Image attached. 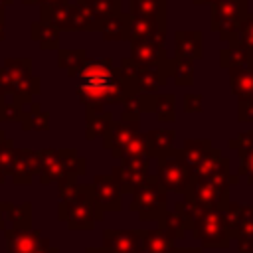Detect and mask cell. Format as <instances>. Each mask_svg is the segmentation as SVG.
<instances>
[{
    "instance_id": "obj_1",
    "label": "cell",
    "mask_w": 253,
    "mask_h": 253,
    "mask_svg": "<svg viewBox=\"0 0 253 253\" xmlns=\"http://www.w3.org/2000/svg\"><path fill=\"white\" fill-rule=\"evenodd\" d=\"M38 172L42 174L43 184L51 180H71L75 174L83 172V160L75 154L73 148H43L38 150Z\"/></svg>"
},
{
    "instance_id": "obj_2",
    "label": "cell",
    "mask_w": 253,
    "mask_h": 253,
    "mask_svg": "<svg viewBox=\"0 0 253 253\" xmlns=\"http://www.w3.org/2000/svg\"><path fill=\"white\" fill-rule=\"evenodd\" d=\"M190 227L194 229V237L200 239L208 247H225L229 245V229L225 217L219 208H204L200 206L198 211L190 219Z\"/></svg>"
},
{
    "instance_id": "obj_3",
    "label": "cell",
    "mask_w": 253,
    "mask_h": 253,
    "mask_svg": "<svg viewBox=\"0 0 253 253\" xmlns=\"http://www.w3.org/2000/svg\"><path fill=\"white\" fill-rule=\"evenodd\" d=\"M30 59H6L4 67H0V89L2 93H14L20 99H28L40 91L38 77L32 75Z\"/></svg>"
},
{
    "instance_id": "obj_4",
    "label": "cell",
    "mask_w": 253,
    "mask_h": 253,
    "mask_svg": "<svg viewBox=\"0 0 253 253\" xmlns=\"http://www.w3.org/2000/svg\"><path fill=\"white\" fill-rule=\"evenodd\" d=\"M156 180L162 184L164 190L186 192L194 180V170L186 162L182 150H168L166 154L158 156V176Z\"/></svg>"
},
{
    "instance_id": "obj_5",
    "label": "cell",
    "mask_w": 253,
    "mask_h": 253,
    "mask_svg": "<svg viewBox=\"0 0 253 253\" xmlns=\"http://www.w3.org/2000/svg\"><path fill=\"white\" fill-rule=\"evenodd\" d=\"M247 16V0H217L211 4V30L223 42H233L241 20Z\"/></svg>"
},
{
    "instance_id": "obj_6",
    "label": "cell",
    "mask_w": 253,
    "mask_h": 253,
    "mask_svg": "<svg viewBox=\"0 0 253 253\" xmlns=\"http://www.w3.org/2000/svg\"><path fill=\"white\" fill-rule=\"evenodd\" d=\"M42 20L49 22L57 30H87L95 32V20L75 4H57V6H42Z\"/></svg>"
},
{
    "instance_id": "obj_7",
    "label": "cell",
    "mask_w": 253,
    "mask_h": 253,
    "mask_svg": "<svg viewBox=\"0 0 253 253\" xmlns=\"http://www.w3.org/2000/svg\"><path fill=\"white\" fill-rule=\"evenodd\" d=\"M132 208L140 211V217H160L166 208V192L156 178H146L134 190Z\"/></svg>"
},
{
    "instance_id": "obj_8",
    "label": "cell",
    "mask_w": 253,
    "mask_h": 253,
    "mask_svg": "<svg viewBox=\"0 0 253 253\" xmlns=\"http://www.w3.org/2000/svg\"><path fill=\"white\" fill-rule=\"evenodd\" d=\"M227 190H229V186L194 178L190 188L186 190V200H190L198 206H204V208H219L221 210V206L225 202H229Z\"/></svg>"
},
{
    "instance_id": "obj_9",
    "label": "cell",
    "mask_w": 253,
    "mask_h": 253,
    "mask_svg": "<svg viewBox=\"0 0 253 253\" xmlns=\"http://www.w3.org/2000/svg\"><path fill=\"white\" fill-rule=\"evenodd\" d=\"M221 213L225 217L229 235L233 239L253 235V206L251 204L225 202L221 206Z\"/></svg>"
},
{
    "instance_id": "obj_10",
    "label": "cell",
    "mask_w": 253,
    "mask_h": 253,
    "mask_svg": "<svg viewBox=\"0 0 253 253\" xmlns=\"http://www.w3.org/2000/svg\"><path fill=\"white\" fill-rule=\"evenodd\" d=\"M164 38H166V20L128 14V42L142 40L156 45H164Z\"/></svg>"
},
{
    "instance_id": "obj_11",
    "label": "cell",
    "mask_w": 253,
    "mask_h": 253,
    "mask_svg": "<svg viewBox=\"0 0 253 253\" xmlns=\"http://www.w3.org/2000/svg\"><path fill=\"white\" fill-rule=\"evenodd\" d=\"M148 160H132V162H123L113 170V180L123 192H134L148 176Z\"/></svg>"
},
{
    "instance_id": "obj_12",
    "label": "cell",
    "mask_w": 253,
    "mask_h": 253,
    "mask_svg": "<svg viewBox=\"0 0 253 253\" xmlns=\"http://www.w3.org/2000/svg\"><path fill=\"white\" fill-rule=\"evenodd\" d=\"M130 59L140 67H162L170 61L166 57L164 45H156L142 40L130 42Z\"/></svg>"
},
{
    "instance_id": "obj_13",
    "label": "cell",
    "mask_w": 253,
    "mask_h": 253,
    "mask_svg": "<svg viewBox=\"0 0 253 253\" xmlns=\"http://www.w3.org/2000/svg\"><path fill=\"white\" fill-rule=\"evenodd\" d=\"M138 134V126L136 125H128V123H113L111 130L105 134V148H111V152L117 156L134 136Z\"/></svg>"
},
{
    "instance_id": "obj_14",
    "label": "cell",
    "mask_w": 253,
    "mask_h": 253,
    "mask_svg": "<svg viewBox=\"0 0 253 253\" xmlns=\"http://www.w3.org/2000/svg\"><path fill=\"white\" fill-rule=\"evenodd\" d=\"M34 172H38V152L30 148H14V180L20 184L30 182Z\"/></svg>"
},
{
    "instance_id": "obj_15",
    "label": "cell",
    "mask_w": 253,
    "mask_h": 253,
    "mask_svg": "<svg viewBox=\"0 0 253 253\" xmlns=\"http://www.w3.org/2000/svg\"><path fill=\"white\" fill-rule=\"evenodd\" d=\"M176 57L182 59H200L202 57V32L180 30L176 32Z\"/></svg>"
},
{
    "instance_id": "obj_16",
    "label": "cell",
    "mask_w": 253,
    "mask_h": 253,
    "mask_svg": "<svg viewBox=\"0 0 253 253\" xmlns=\"http://www.w3.org/2000/svg\"><path fill=\"white\" fill-rule=\"evenodd\" d=\"M231 146L239 150V176H243L247 184H253V130L239 134L231 140Z\"/></svg>"
},
{
    "instance_id": "obj_17",
    "label": "cell",
    "mask_w": 253,
    "mask_h": 253,
    "mask_svg": "<svg viewBox=\"0 0 253 253\" xmlns=\"http://www.w3.org/2000/svg\"><path fill=\"white\" fill-rule=\"evenodd\" d=\"M93 200L103 208H119V186L113 176H99L93 184Z\"/></svg>"
},
{
    "instance_id": "obj_18",
    "label": "cell",
    "mask_w": 253,
    "mask_h": 253,
    "mask_svg": "<svg viewBox=\"0 0 253 253\" xmlns=\"http://www.w3.org/2000/svg\"><path fill=\"white\" fill-rule=\"evenodd\" d=\"M75 6L83 8L95 20L97 30L103 20L121 12V0H75Z\"/></svg>"
},
{
    "instance_id": "obj_19",
    "label": "cell",
    "mask_w": 253,
    "mask_h": 253,
    "mask_svg": "<svg viewBox=\"0 0 253 253\" xmlns=\"http://www.w3.org/2000/svg\"><path fill=\"white\" fill-rule=\"evenodd\" d=\"M103 34V38L107 42H123V40H128V14H115V16H109L107 20H103L99 24V30Z\"/></svg>"
},
{
    "instance_id": "obj_20",
    "label": "cell",
    "mask_w": 253,
    "mask_h": 253,
    "mask_svg": "<svg viewBox=\"0 0 253 253\" xmlns=\"http://www.w3.org/2000/svg\"><path fill=\"white\" fill-rule=\"evenodd\" d=\"M229 81H231V89L237 95V99L253 97V67L251 65L229 67Z\"/></svg>"
},
{
    "instance_id": "obj_21",
    "label": "cell",
    "mask_w": 253,
    "mask_h": 253,
    "mask_svg": "<svg viewBox=\"0 0 253 253\" xmlns=\"http://www.w3.org/2000/svg\"><path fill=\"white\" fill-rule=\"evenodd\" d=\"M59 32L55 26H51L49 22L45 20H40V22H34L32 28H30V36L34 42L40 43L42 49H55L57 43H59Z\"/></svg>"
},
{
    "instance_id": "obj_22",
    "label": "cell",
    "mask_w": 253,
    "mask_h": 253,
    "mask_svg": "<svg viewBox=\"0 0 253 253\" xmlns=\"http://www.w3.org/2000/svg\"><path fill=\"white\" fill-rule=\"evenodd\" d=\"M146 138V144H148V152L150 156H162L166 154L168 150L174 148V138H176V130L172 128H160V130H150L144 134Z\"/></svg>"
},
{
    "instance_id": "obj_23",
    "label": "cell",
    "mask_w": 253,
    "mask_h": 253,
    "mask_svg": "<svg viewBox=\"0 0 253 253\" xmlns=\"http://www.w3.org/2000/svg\"><path fill=\"white\" fill-rule=\"evenodd\" d=\"M113 125V115L111 111H93L87 109V130L85 136L87 138H95V136H103L111 130Z\"/></svg>"
},
{
    "instance_id": "obj_24",
    "label": "cell",
    "mask_w": 253,
    "mask_h": 253,
    "mask_svg": "<svg viewBox=\"0 0 253 253\" xmlns=\"http://www.w3.org/2000/svg\"><path fill=\"white\" fill-rule=\"evenodd\" d=\"M128 14L166 20V0H128Z\"/></svg>"
},
{
    "instance_id": "obj_25",
    "label": "cell",
    "mask_w": 253,
    "mask_h": 253,
    "mask_svg": "<svg viewBox=\"0 0 253 253\" xmlns=\"http://www.w3.org/2000/svg\"><path fill=\"white\" fill-rule=\"evenodd\" d=\"M219 63L223 67H241V65H251V51L243 47L237 42H229L227 47L221 49L219 53Z\"/></svg>"
},
{
    "instance_id": "obj_26",
    "label": "cell",
    "mask_w": 253,
    "mask_h": 253,
    "mask_svg": "<svg viewBox=\"0 0 253 253\" xmlns=\"http://www.w3.org/2000/svg\"><path fill=\"white\" fill-rule=\"evenodd\" d=\"M174 107H176V101L172 95H150L148 97V111H152L162 123H172L176 119Z\"/></svg>"
},
{
    "instance_id": "obj_27",
    "label": "cell",
    "mask_w": 253,
    "mask_h": 253,
    "mask_svg": "<svg viewBox=\"0 0 253 253\" xmlns=\"http://www.w3.org/2000/svg\"><path fill=\"white\" fill-rule=\"evenodd\" d=\"M117 158H123V162H132V160H148L150 158V152H148V144H146V138L144 134H136L119 154Z\"/></svg>"
},
{
    "instance_id": "obj_28",
    "label": "cell",
    "mask_w": 253,
    "mask_h": 253,
    "mask_svg": "<svg viewBox=\"0 0 253 253\" xmlns=\"http://www.w3.org/2000/svg\"><path fill=\"white\" fill-rule=\"evenodd\" d=\"M87 51L85 49H59L57 51V63L61 69L67 71V75H75V71L85 63Z\"/></svg>"
},
{
    "instance_id": "obj_29",
    "label": "cell",
    "mask_w": 253,
    "mask_h": 253,
    "mask_svg": "<svg viewBox=\"0 0 253 253\" xmlns=\"http://www.w3.org/2000/svg\"><path fill=\"white\" fill-rule=\"evenodd\" d=\"M211 148L213 146L210 144V140H186V144L182 148V154H184L186 162L194 168V166H198L210 154Z\"/></svg>"
},
{
    "instance_id": "obj_30",
    "label": "cell",
    "mask_w": 253,
    "mask_h": 253,
    "mask_svg": "<svg viewBox=\"0 0 253 253\" xmlns=\"http://www.w3.org/2000/svg\"><path fill=\"white\" fill-rule=\"evenodd\" d=\"M170 77H174L176 85H192L194 83V61L174 57L170 65Z\"/></svg>"
},
{
    "instance_id": "obj_31",
    "label": "cell",
    "mask_w": 253,
    "mask_h": 253,
    "mask_svg": "<svg viewBox=\"0 0 253 253\" xmlns=\"http://www.w3.org/2000/svg\"><path fill=\"white\" fill-rule=\"evenodd\" d=\"M22 125H24V130H47L49 128V117L45 111L40 109V105H36L32 111H24Z\"/></svg>"
},
{
    "instance_id": "obj_32",
    "label": "cell",
    "mask_w": 253,
    "mask_h": 253,
    "mask_svg": "<svg viewBox=\"0 0 253 253\" xmlns=\"http://www.w3.org/2000/svg\"><path fill=\"white\" fill-rule=\"evenodd\" d=\"M190 225V221L180 213V211H176V213H166L164 215V223H162V231H168V233H172L174 237H182L184 235V229Z\"/></svg>"
},
{
    "instance_id": "obj_33",
    "label": "cell",
    "mask_w": 253,
    "mask_h": 253,
    "mask_svg": "<svg viewBox=\"0 0 253 253\" xmlns=\"http://www.w3.org/2000/svg\"><path fill=\"white\" fill-rule=\"evenodd\" d=\"M233 42L241 43L243 47H247V49L253 53V14H247V16L241 20Z\"/></svg>"
},
{
    "instance_id": "obj_34",
    "label": "cell",
    "mask_w": 253,
    "mask_h": 253,
    "mask_svg": "<svg viewBox=\"0 0 253 253\" xmlns=\"http://www.w3.org/2000/svg\"><path fill=\"white\" fill-rule=\"evenodd\" d=\"M12 166H14V146L12 140L4 138V142L0 144V168L4 174H12Z\"/></svg>"
},
{
    "instance_id": "obj_35",
    "label": "cell",
    "mask_w": 253,
    "mask_h": 253,
    "mask_svg": "<svg viewBox=\"0 0 253 253\" xmlns=\"http://www.w3.org/2000/svg\"><path fill=\"white\" fill-rule=\"evenodd\" d=\"M22 105L18 103H8L0 105V121H22Z\"/></svg>"
},
{
    "instance_id": "obj_36",
    "label": "cell",
    "mask_w": 253,
    "mask_h": 253,
    "mask_svg": "<svg viewBox=\"0 0 253 253\" xmlns=\"http://www.w3.org/2000/svg\"><path fill=\"white\" fill-rule=\"evenodd\" d=\"M237 119H239L241 123H253V97L239 99V107H237Z\"/></svg>"
},
{
    "instance_id": "obj_37",
    "label": "cell",
    "mask_w": 253,
    "mask_h": 253,
    "mask_svg": "<svg viewBox=\"0 0 253 253\" xmlns=\"http://www.w3.org/2000/svg\"><path fill=\"white\" fill-rule=\"evenodd\" d=\"M184 111L186 113H200L202 111V95L188 93L184 97Z\"/></svg>"
},
{
    "instance_id": "obj_38",
    "label": "cell",
    "mask_w": 253,
    "mask_h": 253,
    "mask_svg": "<svg viewBox=\"0 0 253 253\" xmlns=\"http://www.w3.org/2000/svg\"><path fill=\"white\" fill-rule=\"evenodd\" d=\"M237 253H253V235L237 239Z\"/></svg>"
},
{
    "instance_id": "obj_39",
    "label": "cell",
    "mask_w": 253,
    "mask_h": 253,
    "mask_svg": "<svg viewBox=\"0 0 253 253\" xmlns=\"http://www.w3.org/2000/svg\"><path fill=\"white\" fill-rule=\"evenodd\" d=\"M65 0H38V4L42 6H57V4H63Z\"/></svg>"
},
{
    "instance_id": "obj_40",
    "label": "cell",
    "mask_w": 253,
    "mask_h": 253,
    "mask_svg": "<svg viewBox=\"0 0 253 253\" xmlns=\"http://www.w3.org/2000/svg\"><path fill=\"white\" fill-rule=\"evenodd\" d=\"M4 40V12H0V42Z\"/></svg>"
},
{
    "instance_id": "obj_41",
    "label": "cell",
    "mask_w": 253,
    "mask_h": 253,
    "mask_svg": "<svg viewBox=\"0 0 253 253\" xmlns=\"http://www.w3.org/2000/svg\"><path fill=\"white\" fill-rule=\"evenodd\" d=\"M217 0H194V4H213Z\"/></svg>"
},
{
    "instance_id": "obj_42",
    "label": "cell",
    "mask_w": 253,
    "mask_h": 253,
    "mask_svg": "<svg viewBox=\"0 0 253 253\" xmlns=\"http://www.w3.org/2000/svg\"><path fill=\"white\" fill-rule=\"evenodd\" d=\"M24 4H38V0H22Z\"/></svg>"
},
{
    "instance_id": "obj_43",
    "label": "cell",
    "mask_w": 253,
    "mask_h": 253,
    "mask_svg": "<svg viewBox=\"0 0 253 253\" xmlns=\"http://www.w3.org/2000/svg\"><path fill=\"white\" fill-rule=\"evenodd\" d=\"M4 6H6V4H4V0H0V12H4Z\"/></svg>"
},
{
    "instance_id": "obj_44",
    "label": "cell",
    "mask_w": 253,
    "mask_h": 253,
    "mask_svg": "<svg viewBox=\"0 0 253 253\" xmlns=\"http://www.w3.org/2000/svg\"><path fill=\"white\" fill-rule=\"evenodd\" d=\"M4 4H6V6H8V4H12V0H4Z\"/></svg>"
},
{
    "instance_id": "obj_45",
    "label": "cell",
    "mask_w": 253,
    "mask_h": 253,
    "mask_svg": "<svg viewBox=\"0 0 253 253\" xmlns=\"http://www.w3.org/2000/svg\"><path fill=\"white\" fill-rule=\"evenodd\" d=\"M2 97H4V93H2V89H0V101H2Z\"/></svg>"
},
{
    "instance_id": "obj_46",
    "label": "cell",
    "mask_w": 253,
    "mask_h": 253,
    "mask_svg": "<svg viewBox=\"0 0 253 253\" xmlns=\"http://www.w3.org/2000/svg\"><path fill=\"white\" fill-rule=\"evenodd\" d=\"M251 65H253V53H251Z\"/></svg>"
}]
</instances>
